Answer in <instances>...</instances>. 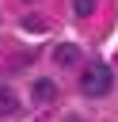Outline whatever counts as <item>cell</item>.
Returning <instances> with one entry per match:
<instances>
[{
  "mask_svg": "<svg viewBox=\"0 0 118 122\" xmlns=\"http://www.w3.org/2000/svg\"><path fill=\"white\" fill-rule=\"evenodd\" d=\"M110 84H114V76H110V69H107V65H91V69L80 76V92H84L88 99L107 95V92H110Z\"/></svg>",
  "mask_w": 118,
  "mask_h": 122,
  "instance_id": "cell-1",
  "label": "cell"
},
{
  "mask_svg": "<svg viewBox=\"0 0 118 122\" xmlns=\"http://www.w3.org/2000/svg\"><path fill=\"white\" fill-rule=\"evenodd\" d=\"M53 61H57V65H76V61H80V46H72V42H61V46L53 50Z\"/></svg>",
  "mask_w": 118,
  "mask_h": 122,
  "instance_id": "cell-2",
  "label": "cell"
},
{
  "mask_svg": "<svg viewBox=\"0 0 118 122\" xmlns=\"http://www.w3.org/2000/svg\"><path fill=\"white\" fill-rule=\"evenodd\" d=\"M19 111V99H15V92L11 88H0V114L8 118V114H15Z\"/></svg>",
  "mask_w": 118,
  "mask_h": 122,
  "instance_id": "cell-3",
  "label": "cell"
},
{
  "mask_svg": "<svg viewBox=\"0 0 118 122\" xmlns=\"http://www.w3.org/2000/svg\"><path fill=\"white\" fill-rule=\"evenodd\" d=\"M34 95H38L42 103H49V99L57 95V88H53V80H38V84H34Z\"/></svg>",
  "mask_w": 118,
  "mask_h": 122,
  "instance_id": "cell-4",
  "label": "cell"
},
{
  "mask_svg": "<svg viewBox=\"0 0 118 122\" xmlns=\"http://www.w3.org/2000/svg\"><path fill=\"white\" fill-rule=\"evenodd\" d=\"M91 8H95V0H72V11L84 19V15H91Z\"/></svg>",
  "mask_w": 118,
  "mask_h": 122,
  "instance_id": "cell-5",
  "label": "cell"
},
{
  "mask_svg": "<svg viewBox=\"0 0 118 122\" xmlns=\"http://www.w3.org/2000/svg\"><path fill=\"white\" fill-rule=\"evenodd\" d=\"M42 27H46V23H42L38 15H27V19H23V30H42Z\"/></svg>",
  "mask_w": 118,
  "mask_h": 122,
  "instance_id": "cell-6",
  "label": "cell"
},
{
  "mask_svg": "<svg viewBox=\"0 0 118 122\" xmlns=\"http://www.w3.org/2000/svg\"><path fill=\"white\" fill-rule=\"evenodd\" d=\"M69 122H80V118H69Z\"/></svg>",
  "mask_w": 118,
  "mask_h": 122,
  "instance_id": "cell-7",
  "label": "cell"
}]
</instances>
